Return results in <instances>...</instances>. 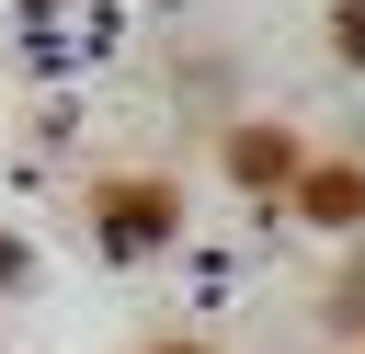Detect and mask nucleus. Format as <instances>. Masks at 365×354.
Returning a JSON list of instances; mask_svg holds the SVG:
<instances>
[{"mask_svg":"<svg viewBox=\"0 0 365 354\" xmlns=\"http://www.w3.org/2000/svg\"><path fill=\"white\" fill-rule=\"evenodd\" d=\"M91 228H103L114 251H160V240L182 228V194H171V183H103V194H91Z\"/></svg>","mask_w":365,"mask_h":354,"instance_id":"f257e3e1","label":"nucleus"},{"mask_svg":"<svg viewBox=\"0 0 365 354\" xmlns=\"http://www.w3.org/2000/svg\"><path fill=\"white\" fill-rule=\"evenodd\" d=\"M297 206H308L319 228H354V217H365V171H308V183H297Z\"/></svg>","mask_w":365,"mask_h":354,"instance_id":"f03ea898","label":"nucleus"},{"mask_svg":"<svg viewBox=\"0 0 365 354\" xmlns=\"http://www.w3.org/2000/svg\"><path fill=\"white\" fill-rule=\"evenodd\" d=\"M228 171H240V183H274V171H297V137H274V126H240Z\"/></svg>","mask_w":365,"mask_h":354,"instance_id":"7ed1b4c3","label":"nucleus"},{"mask_svg":"<svg viewBox=\"0 0 365 354\" xmlns=\"http://www.w3.org/2000/svg\"><path fill=\"white\" fill-rule=\"evenodd\" d=\"M342 57L365 69V0H342Z\"/></svg>","mask_w":365,"mask_h":354,"instance_id":"20e7f679","label":"nucleus"},{"mask_svg":"<svg viewBox=\"0 0 365 354\" xmlns=\"http://www.w3.org/2000/svg\"><path fill=\"white\" fill-rule=\"evenodd\" d=\"M160 354H194V343H160Z\"/></svg>","mask_w":365,"mask_h":354,"instance_id":"39448f33","label":"nucleus"}]
</instances>
